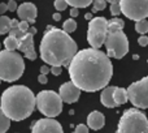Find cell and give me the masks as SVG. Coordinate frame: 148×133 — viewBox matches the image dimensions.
<instances>
[{
    "mask_svg": "<svg viewBox=\"0 0 148 133\" xmlns=\"http://www.w3.org/2000/svg\"><path fill=\"white\" fill-rule=\"evenodd\" d=\"M68 4L70 5L72 8H87L88 5H91L94 3V0H66Z\"/></svg>",
    "mask_w": 148,
    "mask_h": 133,
    "instance_id": "cell-23",
    "label": "cell"
},
{
    "mask_svg": "<svg viewBox=\"0 0 148 133\" xmlns=\"http://www.w3.org/2000/svg\"><path fill=\"white\" fill-rule=\"evenodd\" d=\"M53 5H55V8H56L57 12H62V10H65L68 7H69V4H68L66 0H55Z\"/></svg>",
    "mask_w": 148,
    "mask_h": 133,
    "instance_id": "cell-27",
    "label": "cell"
},
{
    "mask_svg": "<svg viewBox=\"0 0 148 133\" xmlns=\"http://www.w3.org/2000/svg\"><path fill=\"white\" fill-rule=\"evenodd\" d=\"M82 90L79 87H77L72 81L64 82V84L60 86L59 89V94L61 97V99L64 100V103H75L79 99V95H81Z\"/></svg>",
    "mask_w": 148,
    "mask_h": 133,
    "instance_id": "cell-12",
    "label": "cell"
},
{
    "mask_svg": "<svg viewBox=\"0 0 148 133\" xmlns=\"http://www.w3.org/2000/svg\"><path fill=\"white\" fill-rule=\"evenodd\" d=\"M74 133H88V125H84V124H78L75 127V131Z\"/></svg>",
    "mask_w": 148,
    "mask_h": 133,
    "instance_id": "cell-30",
    "label": "cell"
},
{
    "mask_svg": "<svg viewBox=\"0 0 148 133\" xmlns=\"http://www.w3.org/2000/svg\"><path fill=\"white\" fill-rule=\"evenodd\" d=\"M135 30H136V33L142 34V35H144V34L148 33V21L146 18H144V20H140V21H136Z\"/></svg>",
    "mask_w": 148,
    "mask_h": 133,
    "instance_id": "cell-25",
    "label": "cell"
},
{
    "mask_svg": "<svg viewBox=\"0 0 148 133\" xmlns=\"http://www.w3.org/2000/svg\"><path fill=\"white\" fill-rule=\"evenodd\" d=\"M18 28L23 31V33H27L29 29H30V25H29V21H20V25Z\"/></svg>",
    "mask_w": 148,
    "mask_h": 133,
    "instance_id": "cell-31",
    "label": "cell"
},
{
    "mask_svg": "<svg viewBox=\"0 0 148 133\" xmlns=\"http://www.w3.org/2000/svg\"><path fill=\"white\" fill-rule=\"evenodd\" d=\"M129 100L136 108H148V76L127 87Z\"/></svg>",
    "mask_w": 148,
    "mask_h": 133,
    "instance_id": "cell-9",
    "label": "cell"
},
{
    "mask_svg": "<svg viewBox=\"0 0 148 133\" xmlns=\"http://www.w3.org/2000/svg\"><path fill=\"white\" fill-rule=\"evenodd\" d=\"M107 7V0H94L92 3V12H99V10H104Z\"/></svg>",
    "mask_w": 148,
    "mask_h": 133,
    "instance_id": "cell-26",
    "label": "cell"
},
{
    "mask_svg": "<svg viewBox=\"0 0 148 133\" xmlns=\"http://www.w3.org/2000/svg\"><path fill=\"white\" fill-rule=\"evenodd\" d=\"M105 124V118L101 112L99 111H92L91 114H88L87 116V125L88 128L94 129V131H99L104 127Z\"/></svg>",
    "mask_w": 148,
    "mask_h": 133,
    "instance_id": "cell-16",
    "label": "cell"
},
{
    "mask_svg": "<svg viewBox=\"0 0 148 133\" xmlns=\"http://www.w3.org/2000/svg\"><path fill=\"white\" fill-rule=\"evenodd\" d=\"M107 3L110 7V15L117 17L118 15H121V0H107Z\"/></svg>",
    "mask_w": 148,
    "mask_h": 133,
    "instance_id": "cell-22",
    "label": "cell"
},
{
    "mask_svg": "<svg viewBox=\"0 0 148 133\" xmlns=\"http://www.w3.org/2000/svg\"><path fill=\"white\" fill-rule=\"evenodd\" d=\"M84 18H86V20H88V21H91L92 18V13H86V15H84Z\"/></svg>",
    "mask_w": 148,
    "mask_h": 133,
    "instance_id": "cell-40",
    "label": "cell"
},
{
    "mask_svg": "<svg viewBox=\"0 0 148 133\" xmlns=\"http://www.w3.org/2000/svg\"><path fill=\"white\" fill-rule=\"evenodd\" d=\"M108 37V20L104 17H94L87 28V42L92 48L99 50Z\"/></svg>",
    "mask_w": 148,
    "mask_h": 133,
    "instance_id": "cell-7",
    "label": "cell"
},
{
    "mask_svg": "<svg viewBox=\"0 0 148 133\" xmlns=\"http://www.w3.org/2000/svg\"><path fill=\"white\" fill-rule=\"evenodd\" d=\"M25 34H26V33H23V31L21 30L20 28L10 29V31H9V35H12V37H14V38H17L18 41H20V39H22L23 37H25Z\"/></svg>",
    "mask_w": 148,
    "mask_h": 133,
    "instance_id": "cell-28",
    "label": "cell"
},
{
    "mask_svg": "<svg viewBox=\"0 0 148 133\" xmlns=\"http://www.w3.org/2000/svg\"><path fill=\"white\" fill-rule=\"evenodd\" d=\"M3 44H4L5 50H9V51H16V50H18L20 41H18L17 38H14V37H12V35H8L7 38L4 39Z\"/></svg>",
    "mask_w": 148,
    "mask_h": 133,
    "instance_id": "cell-19",
    "label": "cell"
},
{
    "mask_svg": "<svg viewBox=\"0 0 148 133\" xmlns=\"http://www.w3.org/2000/svg\"><path fill=\"white\" fill-rule=\"evenodd\" d=\"M0 82H1V78H0Z\"/></svg>",
    "mask_w": 148,
    "mask_h": 133,
    "instance_id": "cell-44",
    "label": "cell"
},
{
    "mask_svg": "<svg viewBox=\"0 0 148 133\" xmlns=\"http://www.w3.org/2000/svg\"><path fill=\"white\" fill-rule=\"evenodd\" d=\"M8 10V4L7 3H0V16H3Z\"/></svg>",
    "mask_w": 148,
    "mask_h": 133,
    "instance_id": "cell-35",
    "label": "cell"
},
{
    "mask_svg": "<svg viewBox=\"0 0 148 133\" xmlns=\"http://www.w3.org/2000/svg\"><path fill=\"white\" fill-rule=\"evenodd\" d=\"M117 133H148V119L139 108H129L118 121Z\"/></svg>",
    "mask_w": 148,
    "mask_h": 133,
    "instance_id": "cell-5",
    "label": "cell"
},
{
    "mask_svg": "<svg viewBox=\"0 0 148 133\" xmlns=\"http://www.w3.org/2000/svg\"><path fill=\"white\" fill-rule=\"evenodd\" d=\"M10 18L7 17V16H0V34H7L10 31V29H12V26H10Z\"/></svg>",
    "mask_w": 148,
    "mask_h": 133,
    "instance_id": "cell-21",
    "label": "cell"
},
{
    "mask_svg": "<svg viewBox=\"0 0 148 133\" xmlns=\"http://www.w3.org/2000/svg\"><path fill=\"white\" fill-rule=\"evenodd\" d=\"M129 100V94H127V89H122V87H116L114 90V102L117 103V106H122L125 105Z\"/></svg>",
    "mask_w": 148,
    "mask_h": 133,
    "instance_id": "cell-17",
    "label": "cell"
},
{
    "mask_svg": "<svg viewBox=\"0 0 148 133\" xmlns=\"http://www.w3.org/2000/svg\"><path fill=\"white\" fill-rule=\"evenodd\" d=\"M0 107L10 120H25L36 107V95L25 85H14L3 91Z\"/></svg>",
    "mask_w": 148,
    "mask_h": 133,
    "instance_id": "cell-3",
    "label": "cell"
},
{
    "mask_svg": "<svg viewBox=\"0 0 148 133\" xmlns=\"http://www.w3.org/2000/svg\"><path fill=\"white\" fill-rule=\"evenodd\" d=\"M18 25H20V21H18V18H12V21H10V26H12V29L18 28Z\"/></svg>",
    "mask_w": 148,
    "mask_h": 133,
    "instance_id": "cell-38",
    "label": "cell"
},
{
    "mask_svg": "<svg viewBox=\"0 0 148 133\" xmlns=\"http://www.w3.org/2000/svg\"><path fill=\"white\" fill-rule=\"evenodd\" d=\"M117 86H107L103 89L101 95H100V102L103 106L108 108H114L117 107V103L114 102V90Z\"/></svg>",
    "mask_w": 148,
    "mask_h": 133,
    "instance_id": "cell-15",
    "label": "cell"
},
{
    "mask_svg": "<svg viewBox=\"0 0 148 133\" xmlns=\"http://www.w3.org/2000/svg\"><path fill=\"white\" fill-rule=\"evenodd\" d=\"M138 43H139V46H142V47L148 46V37L147 35H140L138 38Z\"/></svg>",
    "mask_w": 148,
    "mask_h": 133,
    "instance_id": "cell-32",
    "label": "cell"
},
{
    "mask_svg": "<svg viewBox=\"0 0 148 133\" xmlns=\"http://www.w3.org/2000/svg\"><path fill=\"white\" fill-rule=\"evenodd\" d=\"M49 72H51V68H49L48 65H42L40 66V73L42 74H48Z\"/></svg>",
    "mask_w": 148,
    "mask_h": 133,
    "instance_id": "cell-36",
    "label": "cell"
},
{
    "mask_svg": "<svg viewBox=\"0 0 148 133\" xmlns=\"http://www.w3.org/2000/svg\"><path fill=\"white\" fill-rule=\"evenodd\" d=\"M121 12L135 22L144 20L148 17V0H121Z\"/></svg>",
    "mask_w": 148,
    "mask_h": 133,
    "instance_id": "cell-10",
    "label": "cell"
},
{
    "mask_svg": "<svg viewBox=\"0 0 148 133\" xmlns=\"http://www.w3.org/2000/svg\"><path fill=\"white\" fill-rule=\"evenodd\" d=\"M133 57H134V60H138L139 59V55H134Z\"/></svg>",
    "mask_w": 148,
    "mask_h": 133,
    "instance_id": "cell-42",
    "label": "cell"
},
{
    "mask_svg": "<svg viewBox=\"0 0 148 133\" xmlns=\"http://www.w3.org/2000/svg\"><path fill=\"white\" fill-rule=\"evenodd\" d=\"M29 33L35 34V33H36V29H35V28H30V29H29Z\"/></svg>",
    "mask_w": 148,
    "mask_h": 133,
    "instance_id": "cell-41",
    "label": "cell"
},
{
    "mask_svg": "<svg viewBox=\"0 0 148 133\" xmlns=\"http://www.w3.org/2000/svg\"><path fill=\"white\" fill-rule=\"evenodd\" d=\"M104 46L107 48V55L109 57L122 59L129 52V39L122 30L108 33Z\"/></svg>",
    "mask_w": 148,
    "mask_h": 133,
    "instance_id": "cell-8",
    "label": "cell"
},
{
    "mask_svg": "<svg viewBox=\"0 0 148 133\" xmlns=\"http://www.w3.org/2000/svg\"><path fill=\"white\" fill-rule=\"evenodd\" d=\"M125 22H123L121 18L114 17L112 20L108 21V33H114V31H120L123 29Z\"/></svg>",
    "mask_w": 148,
    "mask_h": 133,
    "instance_id": "cell-18",
    "label": "cell"
},
{
    "mask_svg": "<svg viewBox=\"0 0 148 133\" xmlns=\"http://www.w3.org/2000/svg\"><path fill=\"white\" fill-rule=\"evenodd\" d=\"M62 30H64L65 33H68V34L74 33V31L77 30L75 20H74V18H68V20L64 22V25H62Z\"/></svg>",
    "mask_w": 148,
    "mask_h": 133,
    "instance_id": "cell-24",
    "label": "cell"
},
{
    "mask_svg": "<svg viewBox=\"0 0 148 133\" xmlns=\"http://www.w3.org/2000/svg\"><path fill=\"white\" fill-rule=\"evenodd\" d=\"M62 72V68L61 66H51V73L53 76H60Z\"/></svg>",
    "mask_w": 148,
    "mask_h": 133,
    "instance_id": "cell-33",
    "label": "cell"
},
{
    "mask_svg": "<svg viewBox=\"0 0 148 133\" xmlns=\"http://www.w3.org/2000/svg\"><path fill=\"white\" fill-rule=\"evenodd\" d=\"M52 18H53V21H60V20H61V15H60V12L53 13V16H52Z\"/></svg>",
    "mask_w": 148,
    "mask_h": 133,
    "instance_id": "cell-39",
    "label": "cell"
},
{
    "mask_svg": "<svg viewBox=\"0 0 148 133\" xmlns=\"http://www.w3.org/2000/svg\"><path fill=\"white\" fill-rule=\"evenodd\" d=\"M7 4H8V10H9V12H17L18 4L16 3V0H9Z\"/></svg>",
    "mask_w": 148,
    "mask_h": 133,
    "instance_id": "cell-29",
    "label": "cell"
},
{
    "mask_svg": "<svg viewBox=\"0 0 148 133\" xmlns=\"http://www.w3.org/2000/svg\"><path fill=\"white\" fill-rule=\"evenodd\" d=\"M78 12H79V9L78 8H70V17H77V16H78Z\"/></svg>",
    "mask_w": 148,
    "mask_h": 133,
    "instance_id": "cell-37",
    "label": "cell"
},
{
    "mask_svg": "<svg viewBox=\"0 0 148 133\" xmlns=\"http://www.w3.org/2000/svg\"><path fill=\"white\" fill-rule=\"evenodd\" d=\"M70 81L82 91L94 93L105 89L113 76L110 57L96 48H84L75 54L68 65Z\"/></svg>",
    "mask_w": 148,
    "mask_h": 133,
    "instance_id": "cell-1",
    "label": "cell"
},
{
    "mask_svg": "<svg viewBox=\"0 0 148 133\" xmlns=\"http://www.w3.org/2000/svg\"><path fill=\"white\" fill-rule=\"evenodd\" d=\"M0 48H1V44H0Z\"/></svg>",
    "mask_w": 148,
    "mask_h": 133,
    "instance_id": "cell-43",
    "label": "cell"
},
{
    "mask_svg": "<svg viewBox=\"0 0 148 133\" xmlns=\"http://www.w3.org/2000/svg\"><path fill=\"white\" fill-rule=\"evenodd\" d=\"M31 133H64V129L53 118H46L39 119L31 125Z\"/></svg>",
    "mask_w": 148,
    "mask_h": 133,
    "instance_id": "cell-11",
    "label": "cell"
},
{
    "mask_svg": "<svg viewBox=\"0 0 148 133\" xmlns=\"http://www.w3.org/2000/svg\"><path fill=\"white\" fill-rule=\"evenodd\" d=\"M38 81H39V84H42V85H46L47 82H48V78H47V74H39L38 76Z\"/></svg>",
    "mask_w": 148,
    "mask_h": 133,
    "instance_id": "cell-34",
    "label": "cell"
},
{
    "mask_svg": "<svg viewBox=\"0 0 148 133\" xmlns=\"http://www.w3.org/2000/svg\"><path fill=\"white\" fill-rule=\"evenodd\" d=\"M36 13H38V10H36V7L33 3L25 1L18 5L17 15L21 18V21H29V24L33 25L36 20Z\"/></svg>",
    "mask_w": 148,
    "mask_h": 133,
    "instance_id": "cell-14",
    "label": "cell"
},
{
    "mask_svg": "<svg viewBox=\"0 0 148 133\" xmlns=\"http://www.w3.org/2000/svg\"><path fill=\"white\" fill-rule=\"evenodd\" d=\"M10 127V119L5 115L3 108L0 107V133H5Z\"/></svg>",
    "mask_w": 148,
    "mask_h": 133,
    "instance_id": "cell-20",
    "label": "cell"
},
{
    "mask_svg": "<svg viewBox=\"0 0 148 133\" xmlns=\"http://www.w3.org/2000/svg\"><path fill=\"white\" fill-rule=\"evenodd\" d=\"M18 51L23 54V56L27 57L29 60H35L36 59V52L34 48V34L26 33L22 39H20V44H18Z\"/></svg>",
    "mask_w": 148,
    "mask_h": 133,
    "instance_id": "cell-13",
    "label": "cell"
},
{
    "mask_svg": "<svg viewBox=\"0 0 148 133\" xmlns=\"http://www.w3.org/2000/svg\"><path fill=\"white\" fill-rule=\"evenodd\" d=\"M25 72V62L16 51H0V78L5 82H14Z\"/></svg>",
    "mask_w": 148,
    "mask_h": 133,
    "instance_id": "cell-4",
    "label": "cell"
},
{
    "mask_svg": "<svg viewBox=\"0 0 148 133\" xmlns=\"http://www.w3.org/2000/svg\"><path fill=\"white\" fill-rule=\"evenodd\" d=\"M62 103L59 93L53 90H42L36 94V108L46 118H56L62 112Z\"/></svg>",
    "mask_w": 148,
    "mask_h": 133,
    "instance_id": "cell-6",
    "label": "cell"
},
{
    "mask_svg": "<svg viewBox=\"0 0 148 133\" xmlns=\"http://www.w3.org/2000/svg\"><path fill=\"white\" fill-rule=\"evenodd\" d=\"M40 57L51 66H68L75 54L78 46L70 34L62 29L48 25L39 47Z\"/></svg>",
    "mask_w": 148,
    "mask_h": 133,
    "instance_id": "cell-2",
    "label": "cell"
}]
</instances>
